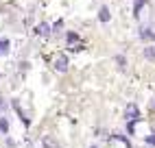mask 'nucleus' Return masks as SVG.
I'll return each instance as SVG.
<instances>
[{"mask_svg": "<svg viewBox=\"0 0 155 148\" xmlns=\"http://www.w3.org/2000/svg\"><path fill=\"white\" fill-rule=\"evenodd\" d=\"M53 68H55L59 74H66V72L70 70V57L64 55V52H61V55H57L55 61H53Z\"/></svg>", "mask_w": 155, "mask_h": 148, "instance_id": "1", "label": "nucleus"}, {"mask_svg": "<svg viewBox=\"0 0 155 148\" xmlns=\"http://www.w3.org/2000/svg\"><path fill=\"white\" fill-rule=\"evenodd\" d=\"M142 118V111L136 102H129L125 107V120H140Z\"/></svg>", "mask_w": 155, "mask_h": 148, "instance_id": "2", "label": "nucleus"}, {"mask_svg": "<svg viewBox=\"0 0 155 148\" xmlns=\"http://www.w3.org/2000/svg\"><path fill=\"white\" fill-rule=\"evenodd\" d=\"M11 107L15 109V113H18V118L22 120V124H24V126H31V118H28V115L24 113V109L20 107V100H18V98H13V100H11Z\"/></svg>", "mask_w": 155, "mask_h": 148, "instance_id": "3", "label": "nucleus"}, {"mask_svg": "<svg viewBox=\"0 0 155 148\" xmlns=\"http://www.w3.org/2000/svg\"><path fill=\"white\" fill-rule=\"evenodd\" d=\"M35 35L44 37V39H50V35H53V28H50L48 22H39V24L35 26Z\"/></svg>", "mask_w": 155, "mask_h": 148, "instance_id": "4", "label": "nucleus"}, {"mask_svg": "<svg viewBox=\"0 0 155 148\" xmlns=\"http://www.w3.org/2000/svg\"><path fill=\"white\" fill-rule=\"evenodd\" d=\"M98 22L101 24H109L111 22V11H109L107 5H101L98 7Z\"/></svg>", "mask_w": 155, "mask_h": 148, "instance_id": "5", "label": "nucleus"}, {"mask_svg": "<svg viewBox=\"0 0 155 148\" xmlns=\"http://www.w3.org/2000/svg\"><path fill=\"white\" fill-rule=\"evenodd\" d=\"M66 44H68V48L79 46L81 44V35L77 33V31H66Z\"/></svg>", "mask_w": 155, "mask_h": 148, "instance_id": "6", "label": "nucleus"}, {"mask_svg": "<svg viewBox=\"0 0 155 148\" xmlns=\"http://www.w3.org/2000/svg\"><path fill=\"white\" fill-rule=\"evenodd\" d=\"M140 39L144 41V44H147V41H153L155 39V31L151 26H142L140 28Z\"/></svg>", "mask_w": 155, "mask_h": 148, "instance_id": "7", "label": "nucleus"}, {"mask_svg": "<svg viewBox=\"0 0 155 148\" xmlns=\"http://www.w3.org/2000/svg\"><path fill=\"white\" fill-rule=\"evenodd\" d=\"M147 5H149V0H133V18L136 20H140V13Z\"/></svg>", "mask_w": 155, "mask_h": 148, "instance_id": "8", "label": "nucleus"}, {"mask_svg": "<svg viewBox=\"0 0 155 148\" xmlns=\"http://www.w3.org/2000/svg\"><path fill=\"white\" fill-rule=\"evenodd\" d=\"M11 50V39L9 37H0V57H7Z\"/></svg>", "mask_w": 155, "mask_h": 148, "instance_id": "9", "label": "nucleus"}, {"mask_svg": "<svg viewBox=\"0 0 155 148\" xmlns=\"http://www.w3.org/2000/svg\"><path fill=\"white\" fill-rule=\"evenodd\" d=\"M111 140H116V142H120L125 148H133V144H131V140L127 135H120V133H111Z\"/></svg>", "mask_w": 155, "mask_h": 148, "instance_id": "10", "label": "nucleus"}, {"mask_svg": "<svg viewBox=\"0 0 155 148\" xmlns=\"http://www.w3.org/2000/svg\"><path fill=\"white\" fill-rule=\"evenodd\" d=\"M142 57L147 59L149 63H155V46H147L144 52H142Z\"/></svg>", "mask_w": 155, "mask_h": 148, "instance_id": "11", "label": "nucleus"}, {"mask_svg": "<svg viewBox=\"0 0 155 148\" xmlns=\"http://www.w3.org/2000/svg\"><path fill=\"white\" fill-rule=\"evenodd\" d=\"M42 148H59V144H57V140L55 137H42Z\"/></svg>", "mask_w": 155, "mask_h": 148, "instance_id": "12", "label": "nucleus"}, {"mask_svg": "<svg viewBox=\"0 0 155 148\" xmlns=\"http://www.w3.org/2000/svg\"><path fill=\"white\" fill-rule=\"evenodd\" d=\"M9 126H11V124H9V118L0 115V133H2V135H7V133H9Z\"/></svg>", "mask_w": 155, "mask_h": 148, "instance_id": "13", "label": "nucleus"}, {"mask_svg": "<svg viewBox=\"0 0 155 148\" xmlns=\"http://www.w3.org/2000/svg\"><path fill=\"white\" fill-rule=\"evenodd\" d=\"M138 122H140V120H127V133H129V137L136 135V126H138Z\"/></svg>", "mask_w": 155, "mask_h": 148, "instance_id": "14", "label": "nucleus"}, {"mask_svg": "<svg viewBox=\"0 0 155 148\" xmlns=\"http://www.w3.org/2000/svg\"><path fill=\"white\" fill-rule=\"evenodd\" d=\"M144 146L155 148V131H153V133H149V135H144Z\"/></svg>", "mask_w": 155, "mask_h": 148, "instance_id": "15", "label": "nucleus"}, {"mask_svg": "<svg viewBox=\"0 0 155 148\" xmlns=\"http://www.w3.org/2000/svg\"><path fill=\"white\" fill-rule=\"evenodd\" d=\"M50 28H53V33H59V31H64V20H55V24L53 26H50Z\"/></svg>", "mask_w": 155, "mask_h": 148, "instance_id": "16", "label": "nucleus"}, {"mask_svg": "<svg viewBox=\"0 0 155 148\" xmlns=\"http://www.w3.org/2000/svg\"><path fill=\"white\" fill-rule=\"evenodd\" d=\"M116 63H118V68H125V63H127L125 55H116Z\"/></svg>", "mask_w": 155, "mask_h": 148, "instance_id": "17", "label": "nucleus"}, {"mask_svg": "<svg viewBox=\"0 0 155 148\" xmlns=\"http://www.w3.org/2000/svg\"><path fill=\"white\" fill-rule=\"evenodd\" d=\"M7 148H15V140H11V137H7Z\"/></svg>", "mask_w": 155, "mask_h": 148, "instance_id": "18", "label": "nucleus"}, {"mask_svg": "<svg viewBox=\"0 0 155 148\" xmlns=\"http://www.w3.org/2000/svg\"><path fill=\"white\" fill-rule=\"evenodd\" d=\"M5 107H7V100H5L2 96H0V111H5Z\"/></svg>", "mask_w": 155, "mask_h": 148, "instance_id": "19", "label": "nucleus"}, {"mask_svg": "<svg viewBox=\"0 0 155 148\" xmlns=\"http://www.w3.org/2000/svg\"><path fill=\"white\" fill-rule=\"evenodd\" d=\"M90 148H101V146H98V144H92V146H90Z\"/></svg>", "mask_w": 155, "mask_h": 148, "instance_id": "20", "label": "nucleus"}]
</instances>
